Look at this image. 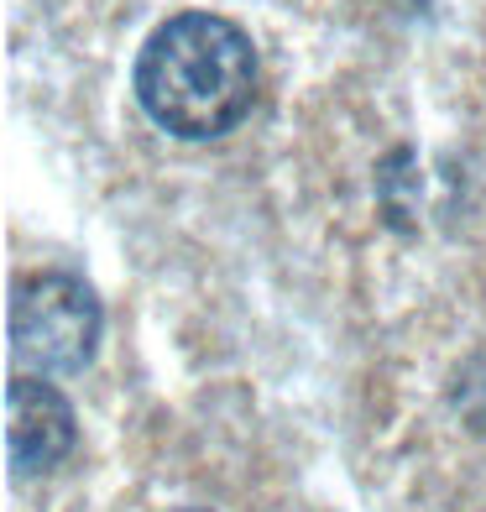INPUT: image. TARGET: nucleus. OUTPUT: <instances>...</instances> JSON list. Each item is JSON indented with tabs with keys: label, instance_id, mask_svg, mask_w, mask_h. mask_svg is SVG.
Returning a JSON list of instances; mask_svg holds the SVG:
<instances>
[{
	"label": "nucleus",
	"instance_id": "f257e3e1",
	"mask_svg": "<svg viewBox=\"0 0 486 512\" xmlns=\"http://www.w3.org/2000/svg\"><path fill=\"white\" fill-rule=\"evenodd\" d=\"M136 100L178 142H215L257 100V48L215 11H178L142 42Z\"/></svg>",
	"mask_w": 486,
	"mask_h": 512
},
{
	"label": "nucleus",
	"instance_id": "20e7f679",
	"mask_svg": "<svg viewBox=\"0 0 486 512\" xmlns=\"http://www.w3.org/2000/svg\"><path fill=\"white\" fill-rule=\"evenodd\" d=\"M183 512H204V507H183Z\"/></svg>",
	"mask_w": 486,
	"mask_h": 512
},
{
	"label": "nucleus",
	"instance_id": "f03ea898",
	"mask_svg": "<svg viewBox=\"0 0 486 512\" xmlns=\"http://www.w3.org/2000/svg\"><path fill=\"white\" fill-rule=\"evenodd\" d=\"M105 309L84 277L32 272L11 288V351L32 371H84L100 351Z\"/></svg>",
	"mask_w": 486,
	"mask_h": 512
},
{
	"label": "nucleus",
	"instance_id": "7ed1b4c3",
	"mask_svg": "<svg viewBox=\"0 0 486 512\" xmlns=\"http://www.w3.org/2000/svg\"><path fill=\"white\" fill-rule=\"evenodd\" d=\"M74 450V408L53 382L16 377L6 387V460L16 476H48Z\"/></svg>",
	"mask_w": 486,
	"mask_h": 512
}]
</instances>
